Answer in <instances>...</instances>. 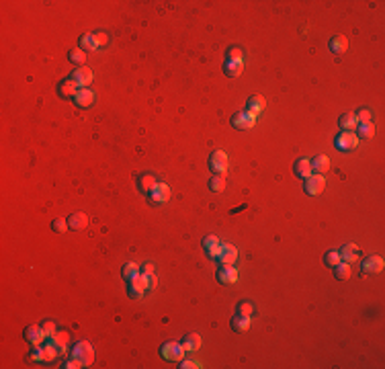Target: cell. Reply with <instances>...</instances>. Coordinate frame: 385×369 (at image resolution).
<instances>
[{
    "label": "cell",
    "mask_w": 385,
    "mask_h": 369,
    "mask_svg": "<svg viewBox=\"0 0 385 369\" xmlns=\"http://www.w3.org/2000/svg\"><path fill=\"white\" fill-rule=\"evenodd\" d=\"M238 314L250 318V316L254 314V306H252L250 302H242V304H238Z\"/></svg>",
    "instance_id": "8d00e7d4"
},
{
    "label": "cell",
    "mask_w": 385,
    "mask_h": 369,
    "mask_svg": "<svg viewBox=\"0 0 385 369\" xmlns=\"http://www.w3.org/2000/svg\"><path fill=\"white\" fill-rule=\"evenodd\" d=\"M231 125H234L236 130H252L256 125V117L248 111H238V113H234V117H231Z\"/></svg>",
    "instance_id": "5b68a950"
},
{
    "label": "cell",
    "mask_w": 385,
    "mask_h": 369,
    "mask_svg": "<svg viewBox=\"0 0 385 369\" xmlns=\"http://www.w3.org/2000/svg\"><path fill=\"white\" fill-rule=\"evenodd\" d=\"M209 191H213V193L226 191V177L224 175H215L211 181H209Z\"/></svg>",
    "instance_id": "1f68e13d"
},
{
    "label": "cell",
    "mask_w": 385,
    "mask_h": 369,
    "mask_svg": "<svg viewBox=\"0 0 385 369\" xmlns=\"http://www.w3.org/2000/svg\"><path fill=\"white\" fill-rule=\"evenodd\" d=\"M383 267H385V261H383V257H369V259H365V263H363V267H360V271H363V275H377V273H381L383 271Z\"/></svg>",
    "instance_id": "30bf717a"
},
{
    "label": "cell",
    "mask_w": 385,
    "mask_h": 369,
    "mask_svg": "<svg viewBox=\"0 0 385 369\" xmlns=\"http://www.w3.org/2000/svg\"><path fill=\"white\" fill-rule=\"evenodd\" d=\"M217 244H219V240H217V236H213V234H209V236L203 238V248H205V250L213 248V246H217Z\"/></svg>",
    "instance_id": "ab89813d"
},
{
    "label": "cell",
    "mask_w": 385,
    "mask_h": 369,
    "mask_svg": "<svg viewBox=\"0 0 385 369\" xmlns=\"http://www.w3.org/2000/svg\"><path fill=\"white\" fill-rule=\"evenodd\" d=\"M142 275H154V264H152V263L144 264V269H142Z\"/></svg>",
    "instance_id": "bcb514c9"
},
{
    "label": "cell",
    "mask_w": 385,
    "mask_h": 369,
    "mask_svg": "<svg viewBox=\"0 0 385 369\" xmlns=\"http://www.w3.org/2000/svg\"><path fill=\"white\" fill-rule=\"evenodd\" d=\"M95 39L99 43V48H103V45L109 43V35H107V33H95Z\"/></svg>",
    "instance_id": "b9f144b4"
},
{
    "label": "cell",
    "mask_w": 385,
    "mask_h": 369,
    "mask_svg": "<svg viewBox=\"0 0 385 369\" xmlns=\"http://www.w3.org/2000/svg\"><path fill=\"white\" fill-rule=\"evenodd\" d=\"M324 189H326V179L322 175H311L309 179H306V184H303V191L309 197H316V195L324 193Z\"/></svg>",
    "instance_id": "277c9868"
},
{
    "label": "cell",
    "mask_w": 385,
    "mask_h": 369,
    "mask_svg": "<svg viewBox=\"0 0 385 369\" xmlns=\"http://www.w3.org/2000/svg\"><path fill=\"white\" fill-rule=\"evenodd\" d=\"M359 257H360V248H359L357 244H346V246L340 248V259H342L344 263H348V264L357 263Z\"/></svg>",
    "instance_id": "e0dca14e"
},
{
    "label": "cell",
    "mask_w": 385,
    "mask_h": 369,
    "mask_svg": "<svg viewBox=\"0 0 385 369\" xmlns=\"http://www.w3.org/2000/svg\"><path fill=\"white\" fill-rule=\"evenodd\" d=\"M359 137H373L375 135V125L371 123H359V132H357Z\"/></svg>",
    "instance_id": "836d02e7"
},
{
    "label": "cell",
    "mask_w": 385,
    "mask_h": 369,
    "mask_svg": "<svg viewBox=\"0 0 385 369\" xmlns=\"http://www.w3.org/2000/svg\"><path fill=\"white\" fill-rule=\"evenodd\" d=\"M68 226L72 228V230H84V228L88 226V217H86V213H82V211L72 213V215L68 217Z\"/></svg>",
    "instance_id": "cb8c5ba5"
},
{
    "label": "cell",
    "mask_w": 385,
    "mask_h": 369,
    "mask_svg": "<svg viewBox=\"0 0 385 369\" xmlns=\"http://www.w3.org/2000/svg\"><path fill=\"white\" fill-rule=\"evenodd\" d=\"M340 261H342L340 259V250H330V252H326V257H324V263L328 264V267H336Z\"/></svg>",
    "instance_id": "e575fe53"
},
{
    "label": "cell",
    "mask_w": 385,
    "mask_h": 369,
    "mask_svg": "<svg viewBox=\"0 0 385 369\" xmlns=\"http://www.w3.org/2000/svg\"><path fill=\"white\" fill-rule=\"evenodd\" d=\"M68 341H70V332H66V330H55L53 334H51V343L55 344L57 349H66V344H68Z\"/></svg>",
    "instance_id": "f546056e"
},
{
    "label": "cell",
    "mask_w": 385,
    "mask_h": 369,
    "mask_svg": "<svg viewBox=\"0 0 385 369\" xmlns=\"http://www.w3.org/2000/svg\"><path fill=\"white\" fill-rule=\"evenodd\" d=\"M346 50H348V39L344 35H334L330 39V52L332 53L342 55V53H346Z\"/></svg>",
    "instance_id": "7402d4cb"
},
{
    "label": "cell",
    "mask_w": 385,
    "mask_h": 369,
    "mask_svg": "<svg viewBox=\"0 0 385 369\" xmlns=\"http://www.w3.org/2000/svg\"><path fill=\"white\" fill-rule=\"evenodd\" d=\"M121 275H123V279L129 283V281L135 279V277L142 275V269H139V264H135V263H125L123 269H121Z\"/></svg>",
    "instance_id": "d4e9b609"
},
{
    "label": "cell",
    "mask_w": 385,
    "mask_h": 369,
    "mask_svg": "<svg viewBox=\"0 0 385 369\" xmlns=\"http://www.w3.org/2000/svg\"><path fill=\"white\" fill-rule=\"evenodd\" d=\"M242 50L240 48H230L228 50V62H242Z\"/></svg>",
    "instance_id": "f35d334b"
},
{
    "label": "cell",
    "mask_w": 385,
    "mask_h": 369,
    "mask_svg": "<svg viewBox=\"0 0 385 369\" xmlns=\"http://www.w3.org/2000/svg\"><path fill=\"white\" fill-rule=\"evenodd\" d=\"M72 357H78V359H82L84 367H88L92 361H95V349H92L86 341H82V343H78L76 347H74Z\"/></svg>",
    "instance_id": "52a82bcc"
},
{
    "label": "cell",
    "mask_w": 385,
    "mask_h": 369,
    "mask_svg": "<svg viewBox=\"0 0 385 369\" xmlns=\"http://www.w3.org/2000/svg\"><path fill=\"white\" fill-rule=\"evenodd\" d=\"M355 115H357V121H359V123H371V119H373V115H371L369 109H360V111H357Z\"/></svg>",
    "instance_id": "74e56055"
},
{
    "label": "cell",
    "mask_w": 385,
    "mask_h": 369,
    "mask_svg": "<svg viewBox=\"0 0 385 369\" xmlns=\"http://www.w3.org/2000/svg\"><path fill=\"white\" fill-rule=\"evenodd\" d=\"M217 281L221 283V285H234L236 281H238V269L236 267H219V271H217Z\"/></svg>",
    "instance_id": "7c38bea8"
},
{
    "label": "cell",
    "mask_w": 385,
    "mask_h": 369,
    "mask_svg": "<svg viewBox=\"0 0 385 369\" xmlns=\"http://www.w3.org/2000/svg\"><path fill=\"white\" fill-rule=\"evenodd\" d=\"M146 277H148V285H150V290H154L156 283H158V279H156L154 275H146Z\"/></svg>",
    "instance_id": "7dc6e473"
},
{
    "label": "cell",
    "mask_w": 385,
    "mask_h": 369,
    "mask_svg": "<svg viewBox=\"0 0 385 369\" xmlns=\"http://www.w3.org/2000/svg\"><path fill=\"white\" fill-rule=\"evenodd\" d=\"M338 125H340L342 130H353V128H357V125H359L357 115H355V113H346V115H342V117L338 119Z\"/></svg>",
    "instance_id": "4dcf8cb0"
},
{
    "label": "cell",
    "mask_w": 385,
    "mask_h": 369,
    "mask_svg": "<svg viewBox=\"0 0 385 369\" xmlns=\"http://www.w3.org/2000/svg\"><path fill=\"white\" fill-rule=\"evenodd\" d=\"M170 199V187L166 183H158L156 189L150 193V203L152 205H164Z\"/></svg>",
    "instance_id": "ba28073f"
},
{
    "label": "cell",
    "mask_w": 385,
    "mask_h": 369,
    "mask_svg": "<svg viewBox=\"0 0 385 369\" xmlns=\"http://www.w3.org/2000/svg\"><path fill=\"white\" fill-rule=\"evenodd\" d=\"M184 349H182V344L180 343H177V341H168V343H164L160 347V355L164 357L166 361H172V363H179V361H182V357H184Z\"/></svg>",
    "instance_id": "6da1fadb"
},
{
    "label": "cell",
    "mask_w": 385,
    "mask_h": 369,
    "mask_svg": "<svg viewBox=\"0 0 385 369\" xmlns=\"http://www.w3.org/2000/svg\"><path fill=\"white\" fill-rule=\"evenodd\" d=\"M68 228H70V226H68V222L64 220V217H55V220L51 222V230H53L55 234H64Z\"/></svg>",
    "instance_id": "d590c367"
},
{
    "label": "cell",
    "mask_w": 385,
    "mask_h": 369,
    "mask_svg": "<svg viewBox=\"0 0 385 369\" xmlns=\"http://www.w3.org/2000/svg\"><path fill=\"white\" fill-rule=\"evenodd\" d=\"M41 328H43V332H45V337H51V334H53V332L57 330V328H55V324H53L51 320L43 322V324H41Z\"/></svg>",
    "instance_id": "60d3db41"
},
{
    "label": "cell",
    "mask_w": 385,
    "mask_h": 369,
    "mask_svg": "<svg viewBox=\"0 0 385 369\" xmlns=\"http://www.w3.org/2000/svg\"><path fill=\"white\" fill-rule=\"evenodd\" d=\"M236 261H238L236 246H231V244H224V246H221V252H219V257H217V263L221 264V267H230V264H234Z\"/></svg>",
    "instance_id": "8fae6325"
},
{
    "label": "cell",
    "mask_w": 385,
    "mask_h": 369,
    "mask_svg": "<svg viewBox=\"0 0 385 369\" xmlns=\"http://www.w3.org/2000/svg\"><path fill=\"white\" fill-rule=\"evenodd\" d=\"M293 172L299 177V179H309L311 175H313V168H311V160L309 158H299L297 162H295V166H293Z\"/></svg>",
    "instance_id": "5bb4252c"
},
{
    "label": "cell",
    "mask_w": 385,
    "mask_h": 369,
    "mask_svg": "<svg viewBox=\"0 0 385 369\" xmlns=\"http://www.w3.org/2000/svg\"><path fill=\"white\" fill-rule=\"evenodd\" d=\"M334 146L338 150H344V152H351V150H355L359 146V135L353 132H344L334 140Z\"/></svg>",
    "instance_id": "8992f818"
},
{
    "label": "cell",
    "mask_w": 385,
    "mask_h": 369,
    "mask_svg": "<svg viewBox=\"0 0 385 369\" xmlns=\"http://www.w3.org/2000/svg\"><path fill=\"white\" fill-rule=\"evenodd\" d=\"M68 57H70L72 64H84L86 62V52L82 48H74V50H70Z\"/></svg>",
    "instance_id": "d6a6232c"
},
{
    "label": "cell",
    "mask_w": 385,
    "mask_h": 369,
    "mask_svg": "<svg viewBox=\"0 0 385 369\" xmlns=\"http://www.w3.org/2000/svg\"><path fill=\"white\" fill-rule=\"evenodd\" d=\"M74 103L80 109H88V107H92V103H95V92L90 88H80L74 97Z\"/></svg>",
    "instance_id": "4fadbf2b"
},
{
    "label": "cell",
    "mask_w": 385,
    "mask_h": 369,
    "mask_svg": "<svg viewBox=\"0 0 385 369\" xmlns=\"http://www.w3.org/2000/svg\"><path fill=\"white\" fill-rule=\"evenodd\" d=\"M78 48H82L84 52H95V50H99V43H97V39H95V33H84L82 39H80V45H78Z\"/></svg>",
    "instance_id": "f1b7e54d"
},
{
    "label": "cell",
    "mask_w": 385,
    "mask_h": 369,
    "mask_svg": "<svg viewBox=\"0 0 385 369\" xmlns=\"http://www.w3.org/2000/svg\"><path fill=\"white\" fill-rule=\"evenodd\" d=\"M311 168H313V172H316V175L326 177V175L330 172V158H328V156H324V154L316 156V158L311 160Z\"/></svg>",
    "instance_id": "9a60e30c"
},
{
    "label": "cell",
    "mask_w": 385,
    "mask_h": 369,
    "mask_svg": "<svg viewBox=\"0 0 385 369\" xmlns=\"http://www.w3.org/2000/svg\"><path fill=\"white\" fill-rule=\"evenodd\" d=\"M209 168H211L215 175H228V168H230V160L228 154L221 152V150H215V152L209 156Z\"/></svg>",
    "instance_id": "7a4b0ae2"
},
{
    "label": "cell",
    "mask_w": 385,
    "mask_h": 369,
    "mask_svg": "<svg viewBox=\"0 0 385 369\" xmlns=\"http://www.w3.org/2000/svg\"><path fill=\"white\" fill-rule=\"evenodd\" d=\"M148 290H150V285H148V277L146 275H139V277H135L133 281L127 283V293H129L133 299H142Z\"/></svg>",
    "instance_id": "3957f363"
},
{
    "label": "cell",
    "mask_w": 385,
    "mask_h": 369,
    "mask_svg": "<svg viewBox=\"0 0 385 369\" xmlns=\"http://www.w3.org/2000/svg\"><path fill=\"white\" fill-rule=\"evenodd\" d=\"M64 367H68V369H76V367H84V363H82V359H78V357H74L72 361H68Z\"/></svg>",
    "instance_id": "ee69618b"
},
{
    "label": "cell",
    "mask_w": 385,
    "mask_h": 369,
    "mask_svg": "<svg viewBox=\"0 0 385 369\" xmlns=\"http://www.w3.org/2000/svg\"><path fill=\"white\" fill-rule=\"evenodd\" d=\"M78 90H80V88H78V84H76V80L68 78V80H64L60 86H57V95H60V97H66V99H70V97L74 99Z\"/></svg>",
    "instance_id": "ac0fdd59"
},
{
    "label": "cell",
    "mask_w": 385,
    "mask_h": 369,
    "mask_svg": "<svg viewBox=\"0 0 385 369\" xmlns=\"http://www.w3.org/2000/svg\"><path fill=\"white\" fill-rule=\"evenodd\" d=\"M231 330L234 332H248L250 330V318L248 316H234L231 318Z\"/></svg>",
    "instance_id": "484cf974"
},
{
    "label": "cell",
    "mask_w": 385,
    "mask_h": 369,
    "mask_svg": "<svg viewBox=\"0 0 385 369\" xmlns=\"http://www.w3.org/2000/svg\"><path fill=\"white\" fill-rule=\"evenodd\" d=\"M43 339H45V332H43L41 326H29L25 330V341L31 343V344H35V347H39Z\"/></svg>",
    "instance_id": "ffe728a7"
},
{
    "label": "cell",
    "mask_w": 385,
    "mask_h": 369,
    "mask_svg": "<svg viewBox=\"0 0 385 369\" xmlns=\"http://www.w3.org/2000/svg\"><path fill=\"white\" fill-rule=\"evenodd\" d=\"M332 269H334V277H336V279H340V281L351 279V264H348V263L340 261V263H338L336 267H332Z\"/></svg>",
    "instance_id": "83f0119b"
},
{
    "label": "cell",
    "mask_w": 385,
    "mask_h": 369,
    "mask_svg": "<svg viewBox=\"0 0 385 369\" xmlns=\"http://www.w3.org/2000/svg\"><path fill=\"white\" fill-rule=\"evenodd\" d=\"M221 246H224V244H217V246H213V248H209V250H205V252H207V257H209V259H215V261H217V257H219V252H221Z\"/></svg>",
    "instance_id": "7bdbcfd3"
},
{
    "label": "cell",
    "mask_w": 385,
    "mask_h": 369,
    "mask_svg": "<svg viewBox=\"0 0 385 369\" xmlns=\"http://www.w3.org/2000/svg\"><path fill=\"white\" fill-rule=\"evenodd\" d=\"M224 72H226V76H231V78L242 76V72H244V62H228V60H226V64H224Z\"/></svg>",
    "instance_id": "4316f807"
},
{
    "label": "cell",
    "mask_w": 385,
    "mask_h": 369,
    "mask_svg": "<svg viewBox=\"0 0 385 369\" xmlns=\"http://www.w3.org/2000/svg\"><path fill=\"white\" fill-rule=\"evenodd\" d=\"M180 367H182V369H199L201 363H199V361H182Z\"/></svg>",
    "instance_id": "f6af8a7d"
},
{
    "label": "cell",
    "mask_w": 385,
    "mask_h": 369,
    "mask_svg": "<svg viewBox=\"0 0 385 369\" xmlns=\"http://www.w3.org/2000/svg\"><path fill=\"white\" fill-rule=\"evenodd\" d=\"M55 349H57V347H55L53 343L45 344V347H37V349L31 353V359H33V361H53L55 355H57Z\"/></svg>",
    "instance_id": "9c48e42d"
},
{
    "label": "cell",
    "mask_w": 385,
    "mask_h": 369,
    "mask_svg": "<svg viewBox=\"0 0 385 369\" xmlns=\"http://www.w3.org/2000/svg\"><path fill=\"white\" fill-rule=\"evenodd\" d=\"M180 344H182V349L189 351V353L199 351V349H201V337H199L197 332H189V334H186V337L180 341Z\"/></svg>",
    "instance_id": "d6986e66"
},
{
    "label": "cell",
    "mask_w": 385,
    "mask_h": 369,
    "mask_svg": "<svg viewBox=\"0 0 385 369\" xmlns=\"http://www.w3.org/2000/svg\"><path fill=\"white\" fill-rule=\"evenodd\" d=\"M156 184H158V179L154 175H150V172H146V175L139 177V191L146 193V195H150L152 191H154Z\"/></svg>",
    "instance_id": "603a6c76"
},
{
    "label": "cell",
    "mask_w": 385,
    "mask_h": 369,
    "mask_svg": "<svg viewBox=\"0 0 385 369\" xmlns=\"http://www.w3.org/2000/svg\"><path fill=\"white\" fill-rule=\"evenodd\" d=\"M72 80H76L78 86H88L92 82V70H90V68H86V66H80L78 70H74Z\"/></svg>",
    "instance_id": "2e32d148"
},
{
    "label": "cell",
    "mask_w": 385,
    "mask_h": 369,
    "mask_svg": "<svg viewBox=\"0 0 385 369\" xmlns=\"http://www.w3.org/2000/svg\"><path fill=\"white\" fill-rule=\"evenodd\" d=\"M266 107V101L262 95H252L248 99V113H252L254 117H258V113H262Z\"/></svg>",
    "instance_id": "44dd1931"
}]
</instances>
